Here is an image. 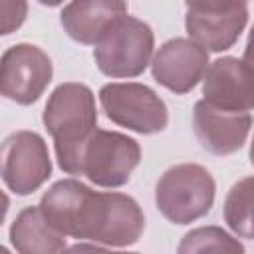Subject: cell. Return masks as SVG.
<instances>
[{"label": "cell", "instance_id": "1", "mask_svg": "<svg viewBox=\"0 0 254 254\" xmlns=\"http://www.w3.org/2000/svg\"><path fill=\"white\" fill-rule=\"evenodd\" d=\"M58 163L69 175H85L99 187H121L129 181L141 161V149L135 139L93 129L79 143L56 145Z\"/></svg>", "mask_w": 254, "mask_h": 254}, {"label": "cell", "instance_id": "2", "mask_svg": "<svg viewBox=\"0 0 254 254\" xmlns=\"http://www.w3.org/2000/svg\"><path fill=\"white\" fill-rule=\"evenodd\" d=\"M143 228V212L131 196L121 192L91 190L83 206L75 238L107 246H129L139 240Z\"/></svg>", "mask_w": 254, "mask_h": 254}, {"label": "cell", "instance_id": "3", "mask_svg": "<svg viewBox=\"0 0 254 254\" xmlns=\"http://www.w3.org/2000/svg\"><path fill=\"white\" fill-rule=\"evenodd\" d=\"M155 200L167 220L189 224L210 210L214 200V181L204 167L183 163L171 167L159 179Z\"/></svg>", "mask_w": 254, "mask_h": 254}, {"label": "cell", "instance_id": "4", "mask_svg": "<svg viewBox=\"0 0 254 254\" xmlns=\"http://www.w3.org/2000/svg\"><path fill=\"white\" fill-rule=\"evenodd\" d=\"M153 54L151 28L131 16L115 20L95 42L97 67L111 77H135L139 75Z\"/></svg>", "mask_w": 254, "mask_h": 254}, {"label": "cell", "instance_id": "5", "mask_svg": "<svg viewBox=\"0 0 254 254\" xmlns=\"http://www.w3.org/2000/svg\"><path fill=\"white\" fill-rule=\"evenodd\" d=\"M52 173V161L44 139L34 131H18L0 145V177L18 194L40 189Z\"/></svg>", "mask_w": 254, "mask_h": 254}, {"label": "cell", "instance_id": "6", "mask_svg": "<svg viewBox=\"0 0 254 254\" xmlns=\"http://www.w3.org/2000/svg\"><path fill=\"white\" fill-rule=\"evenodd\" d=\"M105 115L131 131L157 133L167 125V107L163 99L141 83H109L99 91Z\"/></svg>", "mask_w": 254, "mask_h": 254}, {"label": "cell", "instance_id": "7", "mask_svg": "<svg viewBox=\"0 0 254 254\" xmlns=\"http://www.w3.org/2000/svg\"><path fill=\"white\" fill-rule=\"evenodd\" d=\"M97 123L95 99L83 83H62L48 99L44 109V125L56 145L79 143Z\"/></svg>", "mask_w": 254, "mask_h": 254}, {"label": "cell", "instance_id": "8", "mask_svg": "<svg viewBox=\"0 0 254 254\" xmlns=\"http://www.w3.org/2000/svg\"><path fill=\"white\" fill-rule=\"evenodd\" d=\"M52 79V62L32 44H18L0 60V95L20 105L34 103Z\"/></svg>", "mask_w": 254, "mask_h": 254}, {"label": "cell", "instance_id": "9", "mask_svg": "<svg viewBox=\"0 0 254 254\" xmlns=\"http://www.w3.org/2000/svg\"><path fill=\"white\" fill-rule=\"evenodd\" d=\"M208 67V52L192 40L175 38L159 48L153 58V77L175 93L190 91Z\"/></svg>", "mask_w": 254, "mask_h": 254}, {"label": "cell", "instance_id": "10", "mask_svg": "<svg viewBox=\"0 0 254 254\" xmlns=\"http://www.w3.org/2000/svg\"><path fill=\"white\" fill-rule=\"evenodd\" d=\"M192 123L194 133L206 151L214 155H230L244 145L252 117L250 111L224 109L202 99L194 105Z\"/></svg>", "mask_w": 254, "mask_h": 254}, {"label": "cell", "instance_id": "11", "mask_svg": "<svg viewBox=\"0 0 254 254\" xmlns=\"http://www.w3.org/2000/svg\"><path fill=\"white\" fill-rule=\"evenodd\" d=\"M204 101L236 111H250L254 105L252 65L238 58L212 62L202 75Z\"/></svg>", "mask_w": 254, "mask_h": 254}, {"label": "cell", "instance_id": "12", "mask_svg": "<svg viewBox=\"0 0 254 254\" xmlns=\"http://www.w3.org/2000/svg\"><path fill=\"white\" fill-rule=\"evenodd\" d=\"M125 10V0H71L62 12V26L75 42L95 44Z\"/></svg>", "mask_w": 254, "mask_h": 254}, {"label": "cell", "instance_id": "13", "mask_svg": "<svg viewBox=\"0 0 254 254\" xmlns=\"http://www.w3.org/2000/svg\"><path fill=\"white\" fill-rule=\"evenodd\" d=\"M248 22V8L232 12H194L187 10V32L194 44L206 52L228 50Z\"/></svg>", "mask_w": 254, "mask_h": 254}, {"label": "cell", "instance_id": "14", "mask_svg": "<svg viewBox=\"0 0 254 254\" xmlns=\"http://www.w3.org/2000/svg\"><path fill=\"white\" fill-rule=\"evenodd\" d=\"M89 194H91V189L87 185L73 179H65L56 183L42 196L40 210L56 230L75 238L79 228V218Z\"/></svg>", "mask_w": 254, "mask_h": 254}, {"label": "cell", "instance_id": "15", "mask_svg": "<svg viewBox=\"0 0 254 254\" xmlns=\"http://www.w3.org/2000/svg\"><path fill=\"white\" fill-rule=\"evenodd\" d=\"M12 246L22 254H52L65 248V234L56 230L40 206L24 208L10 228Z\"/></svg>", "mask_w": 254, "mask_h": 254}, {"label": "cell", "instance_id": "16", "mask_svg": "<svg viewBox=\"0 0 254 254\" xmlns=\"http://www.w3.org/2000/svg\"><path fill=\"white\" fill-rule=\"evenodd\" d=\"M252 177L238 181L224 202V218L228 226L242 238H252Z\"/></svg>", "mask_w": 254, "mask_h": 254}, {"label": "cell", "instance_id": "17", "mask_svg": "<svg viewBox=\"0 0 254 254\" xmlns=\"http://www.w3.org/2000/svg\"><path fill=\"white\" fill-rule=\"evenodd\" d=\"M179 252H226V254H240L244 252L242 244L234 240L228 232H224L218 226H204L190 230L181 246Z\"/></svg>", "mask_w": 254, "mask_h": 254}, {"label": "cell", "instance_id": "18", "mask_svg": "<svg viewBox=\"0 0 254 254\" xmlns=\"http://www.w3.org/2000/svg\"><path fill=\"white\" fill-rule=\"evenodd\" d=\"M28 14L26 0H0V36L16 32Z\"/></svg>", "mask_w": 254, "mask_h": 254}, {"label": "cell", "instance_id": "19", "mask_svg": "<svg viewBox=\"0 0 254 254\" xmlns=\"http://www.w3.org/2000/svg\"><path fill=\"white\" fill-rule=\"evenodd\" d=\"M187 8L194 12H232L248 8V0H187Z\"/></svg>", "mask_w": 254, "mask_h": 254}, {"label": "cell", "instance_id": "20", "mask_svg": "<svg viewBox=\"0 0 254 254\" xmlns=\"http://www.w3.org/2000/svg\"><path fill=\"white\" fill-rule=\"evenodd\" d=\"M8 206H10V200H8V196L0 190V224H2V220H4V216H6V212H8Z\"/></svg>", "mask_w": 254, "mask_h": 254}, {"label": "cell", "instance_id": "21", "mask_svg": "<svg viewBox=\"0 0 254 254\" xmlns=\"http://www.w3.org/2000/svg\"><path fill=\"white\" fill-rule=\"evenodd\" d=\"M42 4H46V6H58V4H62L64 0H40Z\"/></svg>", "mask_w": 254, "mask_h": 254}]
</instances>
